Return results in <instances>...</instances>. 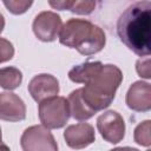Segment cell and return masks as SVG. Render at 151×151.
Listing matches in <instances>:
<instances>
[{"label": "cell", "mask_w": 151, "mask_h": 151, "mask_svg": "<svg viewBox=\"0 0 151 151\" xmlns=\"http://www.w3.org/2000/svg\"><path fill=\"white\" fill-rule=\"evenodd\" d=\"M97 129L101 137L111 143L117 144L123 140L125 134V123L123 117L113 110L106 111L97 119Z\"/></svg>", "instance_id": "obj_6"}, {"label": "cell", "mask_w": 151, "mask_h": 151, "mask_svg": "<svg viewBox=\"0 0 151 151\" xmlns=\"http://www.w3.org/2000/svg\"><path fill=\"white\" fill-rule=\"evenodd\" d=\"M28 92L37 103H41L45 99L57 97L59 93V81L52 74H38L31 79Z\"/></svg>", "instance_id": "obj_8"}, {"label": "cell", "mask_w": 151, "mask_h": 151, "mask_svg": "<svg viewBox=\"0 0 151 151\" xmlns=\"http://www.w3.org/2000/svg\"><path fill=\"white\" fill-rule=\"evenodd\" d=\"M39 119L46 129L63 127L71 116L68 101L64 97H53L39 103Z\"/></svg>", "instance_id": "obj_4"}, {"label": "cell", "mask_w": 151, "mask_h": 151, "mask_svg": "<svg viewBox=\"0 0 151 151\" xmlns=\"http://www.w3.org/2000/svg\"><path fill=\"white\" fill-rule=\"evenodd\" d=\"M110 151H139V150L134 149V147H130V146H124V147H116ZM147 151H150V150H147Z\"/></svg>", "instance_id": "obj_20"}, {"label": "cell", "mask_w": 151, "mask_h": 151, "mask_svg": "<svg viewBox=\"0 0 151 151\" xmlns=\"http://www.w3.org/2000/svg\"><path fill=\"white\" fill-rule=\"evenodd\" d=\"M122 80L123 73L119 67L112 64L103 65L85 86L81 87V98L97 113L111 105Z\"/></svg>", "instance_id": "obj_2"}, {"label": "cell", "mask_w": 151, "mask_h": 151, "mask_svg": "<svg viewBox=\"0 0 151 151\" xmlns=\"http://www.w3.org/2000/svg\"><path fill=\"white\" fill-rule=\"evenodd\" d=\"M4 28H5V18H4V15L0 13V34L2 33Z\"/></svg>", "instance_id": "obj_21"}, {"label": "cell", "mask_w": 151, "mask_h": 151, "mask_svg": "<svg viewBox=\"0 0 151 151\" xmlns=\"http://www.w3.org/2000/svg\"><path fill=\"white\" fill-rule=\"evenodd\" d=\"M151 2L138 1L130 5L117 21V33L122 42L140 57L150 54Z\"/></svg>", "instance_id": "obj_1"}, {"label": "cell", "mask_w": 151, "mask_h": 151, "mask_svg": "<svg viewBox=\"0 0 151 151\" xmlns=\"http://www.w3.org/2000/svg\"><path fill=\"white\" fill-rule=\"evenodd\" d=\"M137 72L140 77L150 79L151 73H150V59L149 58L137 61Z\"/></svg>", "instance_id": "obj_19"}, {"label": "cell", "mask_w": 151, "mask_h": 151, "mask_svg": "<svg viewBox=\"0 0 151 151\" xmlns=\"http://www.w3.org/2000/svg\"><path fill=\"white\" fill-rule=\"evenodd\" d=\"M55 9H68L72 13L77 14H91L96 7L94 1H70V0H61V1H50L48 2Z\"/></svg>", "instance_id": "obj_14"}, {"label": "cell", "mask_w": 151, "mask_h": 151, "mask_svg": "<svg viewBox=\"0 0 151 151\" xmlns=\"http://www.w3.org/2000/svg\"><path fill=\"white\" fill-rule=\"evenodd\" d=\"M103 67V64L100 61H88L80 65L74 66L68 72V78L73 83L78 84H86L100 68Z\"/></svg>", "instance_id": "obj_13"}, {"label": "cell", "mask_w": 151, "mask_h": 151, "mask_svg": "<svg viewBox=\"0 0 151 151\" xmlns=\"http://www.w3.org/2000/svg\"><path fill=\"white\" fill-rule=\"evenodd\" d=\"M22 73L13 66L0 68V86L6 90H14L20 86Z\"/></svg>", "instance_id": "obj_15"}, {"label": "cell", "mask_w": 151, "mask_h": 151, "mask_svg": "<svg viewBox=\"0 0 151 151\" xmlns=\"http://www.w3.org/2000/svg\"><path fill=\"white\" fill-rule=\"evenodd\" d=\"M26 118V105L22 99L12 92L0 93V119L20 122Z\"/></svg>", "instance_id": "obj_10"}, {"label": "cell", "mask_w": 151, "mask_h": 151, "mask_svg": "<svg viewBox=\"0 0 151 151\" xmlns=\"http://www.w3.org/2000/svg\"><path fill=\"white\" fill-rule=\"evenodd\" d=\"M24 151H58V144L48 129L42 125L27 127L20 139Z\"/></svg>", "instance_id": "obj_5"}, {"label": "cell", "mask_w": 151, "mask_h": 151, "mask_svg": "<svg viewBox=\"0 0 151 151\" xmlns=\"http://www.w3.org/2000/svg\"><path fill=\"white\" fill-rule=\"evenodd\" d=\"M68 106L71 116L77 120H87L94 116V111L91 110L81 98V88L72 91L68 96Z\"/></svg>", "instance_id": "obj_12"}, {"label": "cell", "mask_w": 151, "mask_h": 151, "mask_svg": "<svg viewBox=\"0 0 151 151\" xmlns=\"http://www.w3.org/2000/svg\"><path fill=\"white\" fill-rule=\"evenodd\" d=\"M60 17L51 11L39 13L33 21V32L35 37L45 42L54 41L61 29Z\"/></svg>", "instance_id": "obj_7"}, {"label": "cell", "mask_w": 151, "mask_h": 151, "mask_svg": "<svg viewBox=\"0 0 151 151\" xmlns=\"http://www.w3.org/2000/svg\"><path fill=\"white\" fill-rule=\"evenodd\" d=\"M0 140H2V134H1V129H0Z\"/></svg>", "instance_id": "obj_23"}, {"label": "cell", "mask_w": 151, "mask_h": 151, "mask_svg": "<svg viewBox=\"0 0 151 151\" xmlns=\"http://www.w3.org/2000/svg\"><path fill=\"white\" fill-rule=\"evenodd\" d=\"M58 37L61 45L76 48L84 55L100 52L106 44L104 31L99 26L84 19L67 20L61 26Z\"/></svg>", "instance_id": "obj_3"}, {"label": "cell", "mask_w": 151, "mask_h": 151, "mask_svg": "<svg viewBox=\"0 0 151 151\" xmlns=\"http://www.w3.org/2000/svg\"><path fill=\"white\" fill-rule=\"evenodd\" d=\"M64 138L66 144L74 150L84 149L91 145L96 139L94 129L88 123H79L76 125H70L64 132Z\"/></svg>", "instance_id": "obj_9"}, {"label": "cell", "mask_w": 151, "mask_h": 151, "mask_svg": "<svg viewBox=\"0 0 151 151\" xmlns=\"http://www.w3.org/2000/svg\"><path fill=\"white\" fill-rule=\"evenodd\" d=\"M129 109L137 112H146L151 109V87L149 83L136 81L133 83L125 98Z\"/></svg>", "instance_id": "obj_11"}, {"label": "cell", "mask_w": 151, "mask_h": 151, "mask_svg": "<svg viewBox=\"0 0 151 151\" xmlns=\"http://www.w3.org/2000/svg\"><path fill=\"white\" fill-rule=\"evenodd\" d=\"M150 125H151V122L145 120V122L140 123L139 125H137V127L134 129V133H133L134 142L142 146H150V144H151Z\"/></svg>", "instance_id": "obj_16"}, {"label": "cell", "mask_w": 151, "mask_h": 151, "mask_svg": "<svg viewBox=\"0 0 151 151\" xmlns=\"http://www.w3.org/2000/svg\"><path fill=\"white\" fill-rule=\"evenodd\" d=\"M0 151H9V147L2 143V140H0Z\"/></svg>", "instance_id": "obj_22"}, {"label": "cell", "mask_w": 151, "mask_h": 151, "mask_svg": "<svg viewBox=\"0 0 151 151\" xmlns=\"http://www.w3.org/2000/svg\"><path fill=\"white\" fill-rule=\"evenodd\" d=\"M14 55V47L7 39L0 38V64L8 61Z\"/></svg>", "instance_id": "obj_18"}, {"label": "cell", "mask_w": 151, "mask_h": 151, "mask_svg": "<svg viewBox=\"0 0 151 151\" xmlns=\"http://www.w3.org/2000/svg\"><path fill=\"white\" fill-rule=\"evenodd\" d=\"M32 1H22V0H9V1H4V5L6 8L13 13V14H22L25 13L31 6Z\"/></svg>", "instance_id": "obj_17"}]
</instances>
